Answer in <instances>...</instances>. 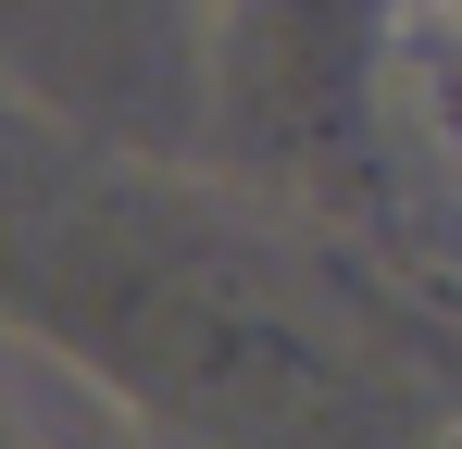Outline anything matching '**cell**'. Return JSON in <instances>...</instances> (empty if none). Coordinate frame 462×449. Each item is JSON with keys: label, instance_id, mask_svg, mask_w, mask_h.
Returning <instances> with one entry per match:
<instances>
[]
</instances>
